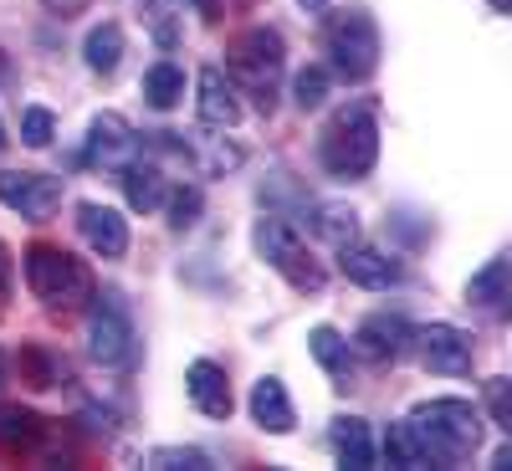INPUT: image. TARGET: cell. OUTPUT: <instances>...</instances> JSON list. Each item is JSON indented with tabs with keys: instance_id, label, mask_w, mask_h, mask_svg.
Here are the masks:
<instances>
[{
	"instance_id": "cell-22",
	"label": "cell",
	"mask_w": 512,
	"mask_h": 471,
	"mask_svg": "<svg viewBox=\"0 0 512 471\" xmlns=\"http://www.w3.org/2000/svg\"><path fill=\"white\" fill-rule=\"evenodd\" d=\"M144 103L149 108H159V113H169V108H180L185 103V67L180 62H154L149 72H144Z\"/></svg>"
},
{
	"instance_id": "cell-12",
	"label": "cell",
	"mask_w": 512,
	"mask_h": 471,
	"mask_svg": "<svg viewBox=\"0 0 512 471\" xmlns=\"http://www.w3.org/2000/svg\"><path fill=\"white\" fill-rule=\"evenodd\" d=\"M405 344H410V323L400 313H369L359 323V333L349 338V349L369 364H395L405 354Z\"/></svg>"
},
{
	"instance_id": "cell-21",
	"label": "cell",
	"mask_w": 512,
	"mask_h": 471,
	"mask_svg": "<svg viewBox=\"0 0 512 471\" xmlns=\"http://www.w3.org/2000/svg\"><path fill=\"white\" fill-rule=\"evenodd\" d=\"M82 62H88V72H98V77H113L118 62H123V26L118 21L93 26L88 36H82Z\"/></svg>"
},
{
	"instance_id": "cell-17",
	"label": "cell",
	"mask_w": 512,
	"mask_h": 471,
	"mask_svg": "<svg viewBox=\"0 0 512 471\" xmlns=\"http://www.w3.org/2000/svg\"><path fill=\"white\" fill-rule=\"evenodd\" d=\"M246 410H251V420L262 425V431H272V436H287L292 425H297L292 395H287V384H282L277 374H262V379L251 384V400H246Z\"/></svg>"
},
{
	"instance_id": "cell-16",
	"label": "cell",
	"mask_w": 512,
	"mask_h": 471,
	"mask_svg": "<svg viewBox=\"0 0 512 471\" xmlns=\"http://www.w3.org/2000/svg\"><path fill=\"white\" fill-rule=\"evenodd\" d=\"M195 108H200V123H205V128H236V123H241V88L231 82L226 67H205V72H200V98H195Z\"/></svg>"
},
{
	"instance_id": "cell-36",
	"label": "cell",
	"mask_w": 512,
	"mask_h": 471,
	"mask_svg": "<svg viewBox=\"0 0 512 471\" xmlns=\"http://www.w3.org/2000/svg\"><path fill=\"white\" fill-rule=\"evenodd\" d=\"M492 11H497V16H507V11H512V0H492Z\"/></svg>"
},
{
	"instance_id": "cell-18",
	"label": "cell",
	"mask_w": 512,
	"mask_h": 471,
	"mask_svg": "<svg viewBox=\"0 0 512 471\" xmlns=\"http://www.w3.org/2000/svg\"><path fill=\"white\" fill-rule=\"evenodd\" d=\"M328 441H333L338 466H349V471H369V466H374L369 420H359V415H338V420H333V431H328Z\"/></svg>"
},
{
	"instance_id": "cell-26",
	"label": "cell",
	"mask_w": 512,
	"mask_h": 471,
	"mask_svg": "<svg viewBox=\"0 0 512 471\" xmlns=\"http://www.w3.org/2000/svg\"><path fill=\"white\" fill-rule=\"evenodd\" d=\"M313 231L323 241H333V246H344V241L359 236V216L349 205H313Z\"/></svg>"
},
{
	"instance_id": "cell-27",
	"label": "cell",
	"mask_w": 512,
	"mask_h": 471,
	"mask_svg": "<svg viewBox=\"0 0 512 471\" xmlns=\"http://www.w3.org/2000/svg\"><path fill=\"white\" fill-rule=\"evenodd\" d=\"M292 103L297 108H303V113H313V108H323L328 103V67H303V72H297L292 77Z\"/></svg>"
},
{
	"instance_id": "cell-11",
	"label": "cell",
	"mask_w": 512,
	"mask_h": 471,
	"mask_svg": "<svg viewBox=\"0 0 512 471\" xmlns=\"http://www.w3.org/2000/svg\"><path fill=\"white\" fill-rule=\"evenodd\" d=\"M144 154V139L134 134V123L123 113H98L93 128H88V159L103 164V169H123Z\"/></svg>"
},
{
	"instance_id": "cell-6",
	"label": "cell",
	"mask_w": 512,
	"mask_h": 471,
	"mask_svg": "<svg viewBox=\"0 0 512 471\" xmlns=\"http://www.w3.org/2000/svg\"><path fill=\"white\" fill-rule=\"evenodd\" d=\"M251 246H256V256L287 282V287H297V292H323V267L313 262V251H308V241L292 231V221L287 216H262L256 221V231H251Z\"/></svg>"
},
{
	"instance_id": "cell-34",
	"label": "cell",
	"mask_w": 512,
	"mask_h": 471,
	"mask_svg": "<svg viewBox=\"0 0 512 471\" xmlns=\"http://www.w3.org/2000/svg\"><path fill=\"white\" fill-rule=\"evenodd\" d=\"M41 6H47V11H57V16H77L82 6H88V0H41Z\"/></svg>"
},
{
	"instance_id": "cell-8",
	"label": "cell",
	"mask_w": 512,
	"mask_h": 471,
	"mask_svg": "<svg viewBox=\"0 0 512 471\" xmlns=\"http://www.w3.org/2000/svg\"><path fill=\"white\" fill-rule=\"evenodd\" d=\"M0 205L21 221H52L62 210V180L36 175V169H0Z\"/></svg>"
},
{
	"instance_id": "cell-14",
	"label": "cell",
	"mask_w": 512,
	"mask_h": 471,
	"mask_svg": "<svg viewBox=\"0 0 512 471\" xmlns=\"http://www.w3.org/2000/svg\"><path fill=\"white\" fill-rule=\"evenodd\" d=\"M185 395H190V405H195L200 415H210V420H231V410H236L231 379H226V369H221L216 359H195V364L185 369Z\"/></svg>"
},
{
	"instance_id": "cell-4",
	"label": "cell",
	"mask_w": 512,
	"mask_h": 471,
	"mask_svg": "<svg viewBox=\"0 0 512 471\" xmlns=\"http://www.w3.org/2000/svg\"><path fill=\"white\" fill-rule=\"evenodd\" d=\"M21 272H26L31 297L41 308H52V313H77V308L93 303V272L62 246H47V241L26 246Z\"/></svg>"
},
{
	"instance_id": "cell-19",
	"label": "cell",
	"mask_w": 512,
	"mask_h": 471,
	"mask_svg": "<svg viewBox=\"0 0 512 471\" xmlns=\"http://www.w3.org/2000/svg\"><path fill=\"white\" fill-rule=\"evenodd\" d=\"M466 303H477L487 313H507V303H512V262L507 256H492V262L466 282Z\"/></svg>"
},
{
	"instance_id": "cell-1",
	"label": "cell",
	"mask_w": 512,
	"mask_h": 471,
	"mask_svg": "<svg viewBox=\"0 0 512 471\" xmlns=\"http://www.w3.org/2000/svg\"><path fill=\"white\" fill-rule=\"evenodd\" d=\"M405 425L415 436L420 466H461L482 446V415L466 400H420Z\"/></svg>"
},
{
	"instance_id": "cell-30",
	"label": "cell",
	"mask_w": 512,
	"mask_h": 471,
	"mask_svg": "<svg viewBox=\"0 0 512 471\" xmlns=\"http://www.w3.org/2000/svg\"><path fill=\"white\" fill-rule=\"evenodd\" d=\"M482 400H487V415H492V425H497L502 436H512V379H487Z\"/></svg>"
},
{
	"instance_id": "cell-13",
	"label": "cell",
	"mask_w": 512,
	"mask_h": 471,
	"mask_svg": "<svg viewBox=\"0 0 512 471\" xmlns=\"http://www.w3.org/2000/svg\"><path fill=\"white\" fill-rule=\"evenodd\" d=\"M77 231H82V241L103 256V262H118V256L128 251V221H123V210H113V205L82 200L77 205Z\"/></svg>"
},
{
	"instance_id": "cell-37",
	"label": "cell",
	"mask_w": 512,
	"mask_h": 471,
	"mask_svg": "<svg viewBox=\"0 0 512 471\" xmlns=\"http://www.w3.org/2000/svg\"><path fill=\"white\" fill-rule=\"evenodd\" d=\"M6 144H11V139H6V123H0V149H6Z\"/></svg>"
},
{
	"instance_id": "cell-35",
	"label": "cell",
	"mask_w": 512,
	"mask_h": 471,
	"mask_svg": "<svg viewBox=\"0 0 512 471\" xmlns=\"http://www.w3.org/2000/svg\"><path fill=\"white\" fill-rule=\"evenodd\" d=\"M297 6H303V11H323V6H328V0H297Z\"/></svg>"
},
{
	"instance_id": "cell-29",
	"label": "cell",
	"mask_w": 512,
	"mask_h": 471,
	"mask_svg": "<svg viewBox=\"0 0 512 471\" xmlns=\"http://www.w3.org/2000/svg\"><path fill=\"white\" fill-rule=\"evenodd\" d=\"M144 461L159 466V471H210V456L195 451V446H154Z\"/></svg>"
},
{
	"instance_id": "cell-5",
	"label": "cell",
	"mask_w": 512,
	"mask_h": 471,
	"mask_svg": "<svg viewBox=\"0 0 512 471\" xmlns=\"http://www.w3.org/2000/svg\"><path fill=\"white\" fill-rule=\"evenodd\" d=\"M323 52L333 57V72L344 82H369L379 72V26L364 6L333 11L323 26Z\"/></svg>"
},
{
	"instance_id": "cell-31",
	"label": "cell",
	"mask_w": 512,
	"mask_h": 471,
	"mask_svg": "<svg viewBox=\"0 0 512 471\" xmlns=\"http://www.w3.org/2000/svg\"><path fill=\"white\" fill-rule=\"evenodd\" d=\"M52 139H57V118H52V108H26V113H21V144L47 149Z\"/></svg>"
},
{
	"instance_id": "cell-20",
	"label": "cell",
	"mask_w": 512,
	"mask_h": 471,
	"mask_svg": "<svg viewBox=\"0 0 512 471\" xmlns=\"http://www.w3.org/2000/svg\"><path fill=\"white\" fill-rule=\"evenodd\" d=\"M118 175H123V195H128V210H144V216H149V210H159L164 205V175H159V169L139 154L134 164H123L118 169Z\"/></svg>"
},
{
	"instance_id": "cell-15",
	"label": "cell",
	"mask_w": 512,
	"mask_h": 471,
	"mask_svg": "<svg viewBox=\"0 0 512 471\" xmlns=\"http://www.w3.org/2000/svg\"><path fill=\"white\" fill-rule=\"evenodd\" d=\"M47 436H52V420H41L31 405L0 400V451L6 456H41Z\"/></svg>"
},
{
	"instance_id": "cell-24",
	"label": "cell",
	"mask_w": 512,
	"mask_h": 471,
	"mask_svg": "<svg viewBox=\"0 0 512 471\" xmlns=\"http://www.w3.org/2000/svg\"><path fill=\"white\" fill-rule=\"evenodd\" d=\"M134 6H139V21L149 26V36L159 41L164 52H175L185 41V21L175 11V0H134Z\"/></svg>"
},
{
	"instance_id": "cell-38",
	"label": "cell",
	"mask_w": 512,
	"mask_h": 471,
	"mask_svg": "<svg viewBox=\"0 0 512 471\" xmlns=\"http://www.w3.org/2000/svg\"><path fill=\"white\" fill-rule=\"evenodd\" d=\"M0 77H6V52H0Z\"/></svg>"
},
{
	"instance_id": "cell-7",
	"label": "cell",
	"mask_w": 512,
	"mask_h": 471,
	"mask_svg": "<svg viewBox=\"0 0 512 471\" xmlns=\"http://www.w3.org/2000/svg\"><path fill=\"white\" fill-rule=\"evenodd\" d=\"M88 354L103 369H134L139 333H134V318L118 308V297H93V308H88Z\"/></svg>"
},
{
	"instance_id": "cell-23",
	"label": "cell",
	"mask_w": 512,
	"mask_h": 471,
	"mask_svg": "<svg viewBox=\"0 0 512 471\" xmlns=\"http://www.w3.org/2000/svg\"><path fill=\"white\" fill-rule=\"evenodd\" d=\"M308 354H313L333 379H349V374H354V349H349V338L338 333V328H328V323L308 328Z\"/></svg>"
},
{
	"instance_id": "cell-3",
	"label": "cell",
	"mask_w": 512,
	"mask_h": 471,
	"mask_svg": "<svg viewBox=\"0 0 512 471\" xmlns=\"http://www.w3.org/2000/svg\"><path fill=\"white\" fill-rule=\"evenodd\" d=\"M226 72H231V82L246 98H256V108L272 113L277 108V88H282V72H287L282 31L277 26H246L226 47Z\"/></svg>"
},
{
	"instance_id": "cell-25",
	"label": "cell",
	"mask_w": 512,
	"mask_h": 471,
	"mask_svg": "<svg viewBox=\"0 0 512 471\" xmlns=\"http://www.w3.org/2000/svg\"><path fill=\"white\" fill-rule=\"evenodd\" d=\"M21 374H26V384H36V390H57V384L67 379V364L52 349L31 344V349H21Z\"/></svg>"
},
{
	"instance_id": "cell-33",
	"label": "cell",
	"mask_w": 512,
	"mask_h": 471,
	"mask_svg": "<svg viewBox=\"0 0 512 471\" xmlns=\"http://www.w3.org/2000/svg\"><path fill=\"white\" fill-rule=\"evenodd\" d=\"M11 287H16V262H11V246L0 241V303H11Z\"/></svg>"
},
{
	"instance_id": "cell-32",
	"label": "cell",
	"mask_w": 512,
	"mask_h": 471,
	"mask_svg": "<svg viewBox=\"0 0 512 471\" xmlns=\"http://www.w3.org/2000/svg\"><path fill=\"white\" fill-rule=\"evenodd\" d=\"M384 461L390 466H420V456H415V436H410V425L400 420V425H390V436H384Z\"/></svg>"
},
{
	"instance_id": "cell-9",
	"label": "cell",
	"mask_w": 512,
	"mask_h": 471,
	"mask_svg": "<svg viewBox=\"0 0 512 471\" xmlns=\"http://www.w3.org/2000/svg\"><path fill=\"white\" fill-rule=\"evenodd\" d=\"M410 338H415V349H420V364L431 369V374H472L477 344H472V333H466V328L431 323V328H420Z\"/></svg>"
},
{
	"instance_id": "cell-2",
	"label": "cell",
	"mask_w": 512,
	"mask_h": 471,
	"mask_svg": "<svg viewBox=\"0 0 512 471\" xmlns=\"http://www.w3.org/2000/svg\"><path fill=\"white\" fill-rule=\"evenodd\" d=\"M379 159V118L369 103L338 108L318 134V164L333 180H364Z\"/></svg>"
},
{
	"instance_id": "cell-10",
	"label": "cell",
	"mask_w": 512,
	"mask_h": 471,
	"mask_svg": "<svg viewBox=\"0 0 512 471\" xmlns=\"http://www.w3.org/2000/svg\"><path fill=\"white\" fill-rule=\"evenodd\" d=\"M338 272H344V277H349L354 287H364V292H384V287H395V282L405 277V267L395 262L390 251H379V246H364L359 236L338 246Z\"/></svg>"
},
{
	"instance_id": "cell-39",
	"label": "cell",
	"mask_w": 512,
	"mask_h": 471,
	"mask_svg": "<svg viewBox=\"0 0 512 471\" xmlns=\"http://www.w3.org/2000/svg\"><path fill=\"white\" fill-rule=\"evenodd\" d=\"M195 6H205V0H195Z\"/></svg>"
},
{
	"instance_id": "cell-28",
	"label": "cell",
	"mask_w": 512,
	"mask_h": 471,
	"mask_svg": "<svg viewBox=\"0 0 512 471\" xmlns=\"http://www.w3.org/2000/svg\"><path fill=\"white\" fill-rule=\"evenodd\" d=\"M164 205H169V226L190 231L200 221V210H205V195H200V185H175V190L164 195Z\"/></svg>"
}]
</instances>
